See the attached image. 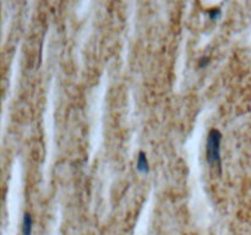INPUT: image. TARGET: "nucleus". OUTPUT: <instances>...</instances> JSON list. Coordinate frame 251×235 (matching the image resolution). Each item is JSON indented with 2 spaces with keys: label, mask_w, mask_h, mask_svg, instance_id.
Returning <instances> with one entry per match:
<instances>
[{
  "label": "nucleus",
  "mask_w": 251,
  "mask_h": 235,
  "mask_svg": "<svg viewBox=\"0 0 251 235\" xmlns=\"http://www.w3.org/2000/svg\"><path fill=\"white\" fill-rule=\"evenodd\" d=\"M221 142H222V134L218 129H211L207 135L206 142V159L210 164H216L221 171Z\"/></svg>",
  "instance_id": "nucleus-1"
},
{
  "label": "nucleus",
  "mask_w": 251,
  "mask_h": 235,
  "mask_svg": "<svg viewBox=\"0 0 251 235\" xmlns=\"http://www.w3.org/2000/svg\"><path fill=\"white\" fill-rule=\"evenodd\" d=\"M136 169L140 173H147L150 169L149 159H147L146 153L144 151H140L139 156H137V163H136Z\"/></svg>",
  "instance_id": "nucleus-2"
},
{
  "label": "nucleus",
  "mask_w": 251,
  "mask_h": 235,
  "mask_svg": "<svg viewBox=\"0 0 251 235\" xmlns=\"http://www.w3.org/2000/svg\"><path fill=\"white\" fill-rule=\"evenodd\" d=\"M32 228H33V219H32L31 213L26 212L24 214V220H22V234L32 235Z\"/></svg>",
  "instance_id": "nucleus-3"
},
{
  "label": "nucleus",
  "mask_w": 251,
  "mask_h": 235,
  "mask_svg": "<svg viewBox=\"0 0 251 235\" xmlns=\"http://www.w3.org/2000/svg\"><path fill=\"white\" fill-rule=\"evenodd\" d=\"M207 14L210 16V19L216 20L222 15V10H221L220 6H215V7H211V9L207 10Z\"/></svg>",
  "instance_id": "nucleus-4"
},
{
  "label": "nucleus",
  "mask_w": 251,
  "mask_h": 235,
  "mask_svg": "<svg viewBox=\"0 0 251 235\" xmlns=\"http://www.w3.org/2000/svg\"><path fill=\"white\" fill-rule=\"evenodd\" d=\"M208 63V58H202V60L200 61V66H203L205 64Z\"/></svg>",
  "instance_id": "nucleus-5"
}]
</instances>
